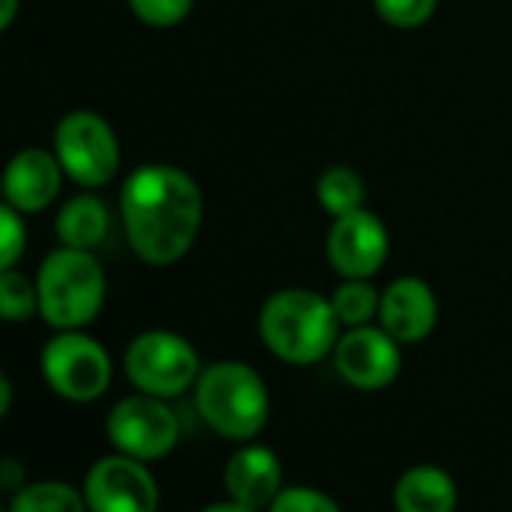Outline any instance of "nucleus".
<instances>
[{
	"instance_id": "obj_1",
	"label": "nucleus",
	"mask_w": 512,
	"mask_h": 512,
	"mask_svg": "<svg viewBox=\"0 0 512 512\" xmlns=\"http://www.w3.org/2000/svg\"><path fill=\"white\" fill-rule=\"evenodd\" d=\"M118 211L130 250L145 266L166 269L193 250L205 199L196 178L181 166L142 163L124 178Z\"/></svg>"
},
{
	"instance_id": "obj_2",
	"label": "nucleus",
	"mask_w": 512,
	"mask_h": 512,
	"mask_svg": "<svg viewBox=\"0 0 512 512\" xmlns=\"http://www.w3.org/2000/svg\"><path fill=\"white\" fill-rule=\"evenodd\" d=\"M256 332L275 359L308 368L332 356L341 338V323L329 296H320L308 287H287L263 302Z\"/></svg>"
},
{
	"instance_id": "obj_3",
	"label": "nucleus",
	"mask_w": 512,
	"mask_h": 512,
	"mask_svg": "<svg viewBox=\"0 0 512 512\" xmlns=\"http://www.w3.org/2000/svg\"><path fill=\"white\" fill-rule=\"evenodd\" d=\"M193 401L199 419L232 443L260 437L272 416V395L263 374L238 359L205 365L193 386Z\"/></svg>"
},
{
	"instance_id": "obj_4",
	"label": "nucleus",
	"mask_w": 512,
	"mask_h": 512,
	"mask_svg": "<svg viewBox=\"0 0 512 512\" xmlns=\"http://www.w3.org/2000/svg\"><path fill=\"white\" fill-rule=\"evenodd\" d=\"M40 317L55 332L91 326L109 293L106 269L94 250H76L58 244L37 272Z\"/></svg>"
},
{
	"instance_id": "obj_5",
	"label": "nucleus",
	"mask_w": 512,
	"mask_h": 512,
	"mask_svg": "<svg viewBox=\"0 0 512 512\" xmlns=\"http://www.w3.org/2000/svg\"><path fill=\"white\" fill-rule=\"evenodd\" d=\"M52 151L64 175L85 190H100L121 172L118 133L100 112L91 109H73L55 124Z\"/></svg>"
},
{
	"instance_id": "obj_6",
	"label": "nucleus",
	"mask_w": 512,
	"mask_h": 512,
	"mask_svg": "<svg viewBox=\"0 0 512 512\" xmlns=\"http://www.w3.org/2000/svg\"><path fill=\"white\" fill-rule=\"evenodd\" d=\"M124 374L136 392L172 401L196 386L202 359L184 335L169 329H148L127 344Z\"/></svg>"
},
{
	"instance_id": "obj_7",
	"label": "nucleus",
	"mask_w": 512,
	"mask_h": 512,
	"mask_svg": "<svg viewBox=\"0 0 512 512\" xmlns=\"http://www.w3.org/2000/svg\"><path fill=\"white\" fill-rule=\"evenodd\" d=\"M40 371L49 389L73 404H91L112 386V356L85 329L55 332L40 353Z\"/></svg>"
},
{
	"instance_id": "obj_8",
	"label": "nucleus",
	"mask_w": 512,
	"mask_h": 512,
	"mask_svg": "<svg viewBox=\"0 0 512 512\" xmlns=\"http://www.w3.org/2000/svg\"><path fill=\"white\" fill-rule=\"evenodd\" d=\"M106 437L115 452L151 464L175 452L181 440V419L166 398L136 392L109 410Z\"/></svg>"
},
{
	"instance_id": "obj_9",
	"label": "nucleus",
	"mask_w": 512,
	"mask_h": 512,
	"mask_svg": "<svg viewBox=\"0 0 512 512\" xmlns=\"http://www.w3.org/2000/svg\"><path fill=\"white\" fill-rule=\"evenodd\" d=\"M88 512H157L160 485L145 461L130 455H106L88 473L82 485Z\"/></svg>"
},
{
	"instance_id": "obj_10",
	"label": "nucleus",
	"mask_w": 512,
	"mask_h": 512,
	"mask_svg": "<svg viewBox=\"0 0 512 512\" xmlns=\"http://www.w3.org/2000/svg\"><path fill=\"white\" fill-rule=\"evenodd\" d=\"M335 371L359 392H380L401 374V344L377 323L344 329L332 350Z\"/></svg>"
},
{
	"instance_id": "obj_11",
	"label": "nucleus",
	"mask_w": 512,
	"mask_h": 512,
	"mask_svg": "<svg viewBox=\"0 0 512 512\" xmlns=\"http://www.w3.org/2000/svg\"><path fill=\"white\" fill-rule=\"evenodd\" d=\"M326 260L338 278L371 281L389 260L386 223L371 208L335 217L326 235Z\"/></svg>"
},
{
	"instance_id": "obj_12",
	"label": "nucleus",
	"mask_w": 512,
	"mask_h": 512,
	"mask_svg": "<svg viewBox=\"0 0 512 512\" xmlns=\"http://www.w3.org/2000/svg\"><path fill=\"white\" fill-rule=\"evenodd\" d=\"M440 320L437 293L416 275H401L380 290L377 326L386 329L401 347L422 344Z\"/></svg>"
},
{
	"instance_id": "obj_13",
	"label": "nucleus",
	"mask_w": 512,
	"mask_h": 512,
	"mask_svg": "<svg viewBox=\"0 0 512 512\" xmlns=\"http://www.w3.org/2000/svg\"><path fill=\"white\" fill-rule=\"evenodd\" d=\"M0 175H4V202L22 214H40L55 205L67 178L52 148H22L7 160Z\"/></svg>"
},
{
	"instance_id": "obj_14",
	"label": "nucleus",
	"mask_w": 512,
	"mask_h": 512,
	"mask_svg": "<svg viewBox=\"0 0 512 512\" xmlns=\"http://www.w3.org/2000/svg\"><path fill=\"white\" fill-rule=\"evenodd\" d=\"M223 488L229 500L266 512L284 488V464L278 452L253 440L238 443V449L223 464Z\"/></svg>"
},
{
	"instance_id": "obj_15",
	"label": "nucleus",
	"mask_w": 512,
	"mask_h": 512,
	"mask_svg": "<svg viewBox=\"0 0 512 512\" xmlns=\"http://www.w3.org/2000/svg\"><path fill=\"white\" fill-rule=\"evenodd\" d=\"M395 512H458V482L437 464L407 467L392 488Z\"/></svg>"
},
{
	"instance_id": "obj_16",
	"label": "nucleus",
	"mask_w": 512,
	"mask_h": 512,
	"mask_svg": "<svg viewBox=\"0 0 512 512\" xmlns=\"http://www.w3.org/2000/svg\"><path fill=\"white\" fill-rule=\"evenodd\" d=\"M109 229H112V211L91 190L70 196L55 214V238L64 247L97 250L106 241Z\"/></svg>"
},
{
	"instance_id": "obj_17",
	"label": "nucleus",
	"mask_w": 512,
	"mask_h": 512,
	"mask_svg": "<svg viewBox=\"0 0 512 512\" xmlns=\"http://www.w3.org/2000/svg\"><path fill=\"white\" fill-rule=\"evenodd\" d=\"M365 193L368 187L362 175L350 166H329L317 175V184H314V196L332 220L365 208Z\"/></svg>"
},
{
	"instance_id": "obj_18",
	"label": "nucleus",
	"mask_w": 512,
	"mask_h": 512,
	"mask_svg": "<svg viewBox=\"0 0 512 512\" xmlns=\"http://www.w3.org/2000/svg\"><path fill=\"white\" fill-rule=\"evenodd\" d=\"M332 311L341 323V329H356V326H368L377 323V311H380V290L371 281H359V278H341V284L332 290L329 296Z\"/></svg>"
},
{
	"instance_id": "obj_19",
	"label": "nucleus",
	"mask_w": 512,
	"mask_h": 512,
	"mask_svg": "<svg viewBox=\"0 0 512 512\" xmlns=\"http://www.w3.org/2000/svg\"><path fill=\"white\" fill-rule=\"evenodd\" d=\"M10 512H88V503L79 488L58 479H46L19 488L13 494Z\"/></svg>"
},
{
	"instance_id": "obj_20",
	"label": "nucleus",
	"mask_w": 512,
	"mask_h": 512,
	"mask_svg": "<svg viewBox=\"0 0 512 512\" xmlns=\"http://www.w3.org/2000/svg\"><path fill=\"white\" fill-rule=\"evenodd\" d=\"M40 314L37 278L19 269L0 272V323H28Z\"/></svg>"
},
{
	"instance_id": "obj_21",
	"label": "nucleus",
	"mask_w": 512,
	"mask_h": 512,
	"mask_svg": "<svg viewBox=\"0 0 512 512\" xmlns=\"http://www.w3.org/2000/svg\"><path fill=\"white\" fill-rule=\"evenodd\" d=\"M371 4L383 25L395 31H416L434 19L440 0H371Z\"/></svg>"
},
{
	"instance_id": "obj_22",
	"label": "nucleus",
	"mask_w": 512,
	"mask_h": 512,
	"mask_svg": "<svg viewBox=\"0 0 512 512\" xmlns=\"http://www.w3.org/2000/svg\"><path fill=\"white\" fill-rule=\"evenodd\" d=\"M25 247H28L25 214L0 199V272L16 269L25 256Z\"/></svg>"
},
{
	"instance_id": "obj_23",
	"label": "nucleus",
	"mask_w": 512,
	"mask_h": 512,
	"mask_svg": "<svg viewBox=\"0 0 512 512\" xmlns=\"http://www.w3.org/2000/svg\"><path fill=\"white\" fill-rule=\"evenodd\" d=\"M266 512H344L341 503L314 485H284Z\"/></svg>"
},
{
	"instance_id": "obj_24",
	"label": "nucleus",
	"mask_w": 512,
	"mask_h": 512,
	"mask_svg": "<svg viewBox=\"0 0 512 512\" xmlns=\"http://www.w3.org/2000/svg\"><path fill=\"white\" fill-rule=\"evenodd\" d=\"M127 7L142 25L166 31V28H178L193 13L196 0H127Z\"/></svg>"
},
{
	"instance_id": "obj_25",
	"label": "nucleus",
	"mask_w": 512,
	"mask_h": 512,
	"mask_svg": "<svg viewBox=\"0 0 512 512\" xmlns=\"http://www.w3.org/2000/svg\"><path fill=\"white\" fill-rule=\"evenodd\" d=\"M25 488V464L16 458H0V491L16 494Z\"/></svg>"
},
{
	"instance_id": "obj_26",
	"label": "nucleus",
	"mask_w": 512,
	"mask_h": 512,
	"mask_svg": "<svg viewBox=\"0 0 512 512\" xmlns=\"http://www.w3.org/2000/svg\"><path fill=\"white\" fill-rule=\"evenodd\" d=\"M19 10H22V0H0V34L13 28V22L19 19Z\"/></svg>"
},
{
	"instance_id": "obj_27",
	"label": "nucleus",
	"mask_w": 512,
	"mask_h": 512,
	"mask_svg": "<svg viewBox=\"0 0 512 512\" xmlns=\"http://www.w3.org/2000/svg\"><path fill=\"white\" fill-rule=\"evenodd\" d=\"M13 401H16V389H13V380L0 371V419H4L10 410H13Z\"/></svg>"
},
{
	"instance_id": "obj_28",
	"label": "nucleus",
	"mask_w": 512,
	"mask_h": 512,
	"mask_svg": "<svg viewBox=\"0 0 512 512\" xmlns=\"http://www.w3.org/2000/svg\"><path fill=\"white\" fill-rule=\"evenodd\" d=\"M199 512H263V509H250V506H241L235 500H217V503H208Z\"/></svg>"
},
{
	"instance_id": "obj_29",
	"label": "nucleus",
	"mask_w": 512,
	"mask_h": 512,
	"mask_svg": "<svg viewBox=\"0 0 512 512\" xmlns=\"http://www.w3.org/2000/svg\"><path fill=\"white\" fill-rule=\"evenodd\" d=\"M0 512H4V509H0Z\"/></svg>"
}]
</instances>
